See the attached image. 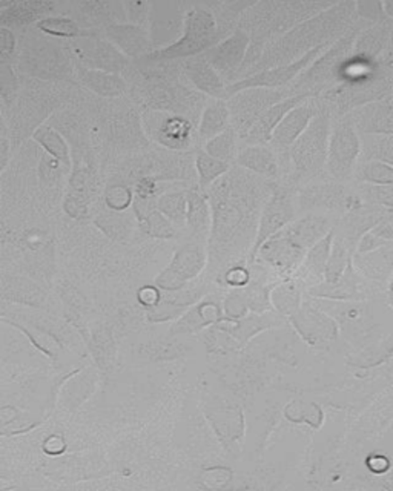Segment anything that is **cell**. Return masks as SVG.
<instances>
[{
  "instance_id": "obj_1",
  "label": "cell",
  "mask_w": 393,
  "mask_h": 491,
  "mask_svg": "<svg viewBox=\"0 0 393 491\" xmlns=\"http://www.w3.org/2000/svg\"><path fill=\"white\" fill-rule=\"evenodd\" d=\"M355 4L337 2L332 8L300 23L266 49L263 59L257 65L252 75L277 66L294 64L318 47L334 45L354 28L350 23L356 16Z\"/></svg>"
},
{
  "instance_id": "obj_2",
  "label": "cell",
  "mask_w": 393,
  "mask_h": 491,
  "mask_svg": "<svg viewBox=\"0 0 393 491\" xmlns=\"http://www.w3.org/2000/svg\"><path fill=\"white\" fill-rule=\"evenodd\" d=\"M337 2H255L244 14L238 28L246 31L251 42L266 49L303 22L332 8Z\"/></svg>"
},
{
  "instance_id": "obj_3",
  "label": "cell",
  "mask_w": 393,
  "mask_h": 491,
  "mask_svg": "<svg viewBox=\"0 0 393 491\" xmlns=\"http://www.w3.org/2000/svg\"><path fill=\"white\" fill-rule=\"evenodd\" d=\"M360 31L352 28L343 38L329 47L294 83V94H311L317 96L321 91L332 90L343 82L347 65L352 59L354 47Z\"/></svg>"
},
{
  "instance_id": "obj_4",
  "label": "cell",
  "mask_w": 393,
  "mask_h": 491,
  "mask_svg": "<svg viewBox=\"0 0 393 491\" xmlns=\"http://www.w3.org/2000/svg\"><path fill=\"white\" fill-rule=\"evenodd\" d=\"M220 28L217 23L214 13L208 5H195L189 10L184 23V38L177 43L165 49H157L154 53L143 57V60H177L191 59L200 54H205L208 49L214 48L221 42Z\"/></svg>"
},
{
  "instance_id": "obj_5",
  "label": "cell",
  "mask_w": 393,
  "mask_h": 491,
  "mask_svg": "<svg viewBox=\"0 0 393 491\" xmlns=\"http://www.w3.org/2000/svg\"><path fill=\"white\" fill-rule=\"evenodd\" d=\"M246 197V193L242 187L231 185V180H226L220 186L216 187L212 195V209H214V229H212V241L216 243L214 247H220L221 241L229 243L232 237L246 230L253 221L249 220L255 217L253 209L255 204L251 203V197ZM231 245V243H229Z\"/></svg>"
},
{
  "instance_id": "obj_6",
  "label": "cell",
  "mask_w": 393,
  "mask_h": 491,
  "mask_svg": "<svg viewBox=\"0 0 393 491\" xmlns=\"http://www.w3.org/2000/svg\"><path fill=\"white\" fill-rule=\"evenodd\" d=\"M330 118L329 114L320 111L302 137L291 148V157L296 178H312L324 168H328L329 140H330Z\"/></svg>"
},
{
  "instance_id": "obj_7",
  "label": "cell",
  "mask_w": 393,
  "mask_h": 491,
  "mask_svg": "<svg viewBox=\"0 0 393 491\" xmlns=\"http://www.w3.org/2000/svg\"><path fill=\"white\" fill-rule=\"evenodd\" d=\"M295 96L292 90H266V88H252L244 90L229 97L227 107L231 111V122L234 131L240 139L244 140L269 108L283 102L289 97Z\"/></svg>"
},
{
  "instance_id": "obj_8",
  "label": "cell",
  "mask_w": 393,
  "mask_h": 491,
  "mask_svg": "<svg viewBox=\"0 0 393 491\" xmlns=\"http://www.w3.org/2000/svg\"><path fill=\"white\" fill-rule=\"evenodd\" d=\"M363 154V140L350 116L335 123L329 140L328 171L337 180H346L355 169Z\"/></svg>"
},
{
  "instance_id": "obj_9",
  "label": "cell",
  "mask_w": 393,
  "mask_h": 491,
  "mask_svg": "<svg viewBox=\"0 0 393 491\" xmlns=\"http://www.w3.org/2000/svg\"><path fill=\"white\" fill-rule=\"evenodd\" d=\"M332 45H323L318 48L312 49L311 53L306 54L304 57L296 60L294 64L285 65V66H277L270 70H264L257 74L251 75L244 81L235 82L227 86V97L234 96L237 92L244 90H252V88H266V90H281L283 86L291 85L294 82L304 73V71L321 56V54Z\"/></svg>"
},
{
  "instance_id": "obj_10",
  "label": "cell",
  "mask_w": 393,
  "mask_h": 491,
  "mask_svg": "<svg viewBox=\"0 0 393 491\" xmlns=\"http://www.w3.org/2000/svg\"><path fill=\"white\" fill-rule=\"evenodd\" d=\"M191 8L180 2H160L152 4L150 19V36L154 51L165 49L184 38V23Z\"/></svg>"
},
{
  "instance_id": "obj_11",
  "label": "cell",
  "mask_w": 393,
  "mask_h": 491,
  "mask_svg": "<svg viewBox=\"0 0 393 491\" xmlns=\"http://www.w3.org/2000/svg\"><path fill=\"white\" fill-rule=\"evenodd\" d=\"M251 47V38L242 28H237L234 34L229 38L221 40L214 48L208 49L205 57L208 59L214 70L220 74L225 83L234 81V77H238L242 70L246 54ZM227 85V86H229Z\"/></svg>"
},
{
  "instance_id": "obj_12",
  "label": "cell",
  "mask_w": 393,
  "mask_h": 491,
  "mask_svg": "<svg viewBox=\"0 0 393 491\" xmlns=\"http://www.w3.org/2000/svg\"><path fill=\"white\" fill-rule=\"evenodd\" d=\"M294 215L295 211H294L291 194L286 189H277L268 204L264 206L263 214L260 217L257 236L251 251V262L257 258L260 249L263 247L266 241L277 236L280 230L285 229L286 226L291 225Z\"/></svg>"
},
{
  "instance_id": "obj_13",
  "label": "cell",
  "mask_w": 393,
  "mask_h": 491,
  "mask_svg": "<svg viewBox=\"0 0 393 491\" xmlns=\"http://www.w3.org/2000/svg\"><path fill=\"white\" fill-rule=\"evenodd\" d=\"M205 264V252L201 247L197 245L184 246L175 254L169 267L157 277L156 284L165 290H178L189 280L197 277Z\"/></svg>"
},
{
  "instance_id": "obj_14",
  "label": "cell",
  "mask_w": 393,
  "mask_h": 491,
  "mask_svg": "<svg viewBox=\"0 0 393 491\" xmlns=\"http://www.w3.org/2000/svg\"><path fill=\"white\" fill-rule=\"evenodd\" d=\"M146 131L156 139L158 143L180 150L186 148L191 140L189 123L177 114H169L167 111H151L145 114Z\"/></svg>"
},
{
  "instance_id": "obj_15",
  "label": "cell",
  "mask_w": 393,
  "mask_h": 491,
  "mask_svg": "<svg viewBox=\"0 0 393 491\" xmlns=\"http://www.w3.org/2000/svg\"><path fill=\"white\" fill-rule=\"evenodd\" d=\"M74 51L81 64L87 65L91 70L117 74L128 65L126 56L120 53L113 43L102 39H81L74 43Z\"/></svg>"
},
{
  "instance_id": "obj_16",
  "label": "cell",
  "mask_w": 393,
  "mask_h": 491,
  "mask_svg": "<svg viewBox=\"0 0 393 491\" xmlns=\"http://www.w3.org/2000/svg\"><path fill=\"white\" fill-rule=\"evenodd\" d=\"M318 113L320 111L312 100H307L295 109H292L272 134L270 146L280 155L289 154L294 143L302 137V134L306 131L313 118L317 117Z\"/></svg>"
},
{
  "instance_id": "obj_17",
  "label": "cell",
  "mask_w": 393,
  "mask_h": 491,
  "mask_svg": "<svg viewBox=\"0 0 393 491\" xmlns=\"http://www.w3.org/2000/svg\"><path fill=\"white\" fill-rule=\"evenodd\" d=\"M107 39L126 57H146L154 53L151 36L146 28L132 23L111 25L105 30Z\"/></svg>"
},
{
  "instance_id": "obj_18",
  "label": "cell",
  "mask_w": 393,
  "mask_h": 491,
  "mask_svg": "<svg viewBox=\"0 0 393 491\" xmlns=\"http://www.w3.org/2000/svg\"><path fill=\"white\" fill-rule=\"evenodd\" d=\"M358 133L363 135H393V102L381 100L352 111Z\"/></svg>"
},
{
  "instance_id": "obj_19",
  "label": "cell",
  "mask_w": 393,
  "mask_h": 491,
  "mask_svg": "<svg viewBox=\"0 0 393 491\" xmlns=\"http://www.w3.org/2000/svg\"><path fill=\"white\" fill-rule=\"evenodd\" d=\"M184 70L186 77L200 91L214 97L216 100L227 99L226 83L214 70V66L208 62L205 54H200V56L184 60Z\"/></svg>"
},
{
  "instance_id": "obj_20",
  "label": "cell",
  "mask_w": 393,
  "mask_h": 491,
  "mask_svg": "<svg viewBox=\"0 0 393 491\" xmlns=\"http://www.w3.org/2000/svg\"><path fill=\"white\" fill-rule=\"evenodd\" d=\"M311 94H296V96L289 97L283 102L277 103L274 107L269 108L266 113L259 118V122L253 125L248 137L244 142L248 143L263 144L266 142H270L272 134H274L277 126L280 125L281 120L291 113L292 109L300 107L303 103L307 102L311 99Z\"/></svg>"
},
{
  "instance_id": "obj_21",
  "label": "cell",
  "mask_w": 393,
  "mask_h": 491,
  "mask_svg": "<svg viewBox=\"0 0 393 491\" xmlns=\"http://www.w3.org/2000/svg\"><path fill=\"white\" fill-rule=\"evenodd\" d=\"M79 8V25L81 27H100L102 23L107 28L111 25L124 23L126 17L124 2H81L77 4Z\"/></svg>"
},
{
  "instance_id": "obj_22",
  "label": "cell",
  "mask_w": 393,
  "mask_h": 491,
  "mask_svg": "<svg viewBox=\"0 0 393 491\" xmlns=\"http://www.w3.org/2000/svg\"><path fill=\"white\" fill-rule=\"evenodd\" d=\"M292 321L303 337L312 344H315L318 340L320 341L334 340L337 335V326H335L334 321L312 307L300 310L296 316H292Z\"/></svg>"
},
{
  "instance_id": "obj_23",
  "label": "cell",
  "mask_w": 393,
  "mask_h": 491,
  "mask_svg": "<svg viewBox=\"0 0 393 491\" xmlns=\"http://www.w3.org/2000/svg\"><path fill=\"white\" fill-rule=\"evenodd\" d=\"M4 11H2V25L4 28L10 25L22 27L33 22H40V17L48 14L49 11L55 10V2H8L2 4Z\"/></svg>"
},
{
  "instance_id": "obj_24",
  "label": "cell",
  "mask_w": 393,
  "mask_h": 491,
  "mask_svg": "<svg viewBox=\"0 0 393 491\" xmlns=\"http://www.w3.org/2000/svg\"><path fill=\"white\" fill-rule=\"evenodd\" d=\"M237 163L257 176L268 178L278 177V159L274 150H269L263 144H252L242 150L237 155Z\"/></svg>"
},
{
  "instance_id": "obj_25",
  "label": "cell",
  "mask_w": 393,
  "mask_h": 491,
  "mask_svg": "<svg viewBox=\"0 0 393 491\" xmlns=\"http://www.w3.org/2000/svg\"><path fill=\"white\" fill-rule=\"evenodd\" d=\"M231 122V111L225 100H214L210 102L203 111L201 120H200L199 137L203 142H209L221 133L229 129Z\"/></svg>"
},
{
  "instance_id": "obj_26",
  "label": "cell",
  "mask_w": 393,
  "mask_h": 491,
  "mask_svg": "<svg viewBox=\"0 0 393 491\" xmlns=\"http://www.w3.org/2000/svg\"><path fill=\"white\" fill-rule=\"evenodd\" d=\"M81 79L85 85L102 97L124 96L126 91V82L119 74L107 71L83 70Z\"/></svg>"
},
{
  "instance_id": "obj_27",
  "label": "cell",
  "mask_w": 393,
  "mask_h": 491,
  "mask_svg": "<svg viewBox=\"0 0 393 491\" xmlns=\"http://www.w3.org/2000/svg\"><path fill=\"white\" fill-rule=\"evenodd\" d=\"M334 240V230H330L323 240L318 241L317 245L309 249L306 258H304V272H306L307 277L317 278L318 280V278H323L326 275Z\"/></svg>"
},
{
  "instance_id": "obj_28",
  "label": "cell",
  "mask_w": 393,
  "mask_h": 491,
  "mask_svg": "<svg viewBox=\"0 0 393 491\" xmlns=\"http://www.w3.org/2000/svg\"><path fill=\"white\" fill-rule=\"evenodd\" d=\"M34 140L44 148L49 155H53L60 165L71 168L70 148L59 133L49 126H40L34 131Z\"/></svg>"
},
{
  "instance_id": "obj_29",
  "label": "cell",
  "mask_w": 393,
  "mask_h": 491,
  "mask_svg": "<svg viewBox=\"0 0 393 491\" xmlns=\"http://www.w3.org/2000/svg\"><path fill=\"white\" fill-rule=\"evenodd\" d=\"M363 155L366 161L393 166V135H363Z\"/></svg>"
},
{
  "instance_id": "obj_30",
  "label": "cell",
  "mask_w": 393,
  "mask_h": 491,
  "mask_svg": "<svg viewBox=\"0 0 393 491\" xmlns=\"http://www.w3.org/2000/svg\"><path fill=\"white\" fill-rule=\"evenodd\" d=\"M195 166H197L199 183L201 187L210 186L212 183L217 182L220 177L229 171V163L217 160L214 157H210L206 151H199L197 159H195Z\"/></svg>"
},
{
  "instance_id": "obj_31",
  "label": "cell",
  "mask_w": 393,
  "mask_h": 491,
  "mask_svg": "<svg viewBox=\"0 0 393 491\" xmlns=\"http://www.w3.org/2000/svg\"><path fill=\"white\" fill-rule=\"evenodd\" d=\"M220 309L216 305L206 303V305L199 306L197 309L191 310L188 315L184 316V320L175 326V331L182 332V333L199 331L201 327L210 324L212 321H217L216 318H220Z\"/></svg>"
},
{
  "instance_id": "obj_32",
  "label": "cell",
  "mask_w": 393,
  "mask_h": 491,
  "mask_svg": "<svg viewBox=\"0 0 393 491\" xmlns=\"http://www.w3.org/2000/svg\"><path fill=\"white\" fill-rule=\"evenodd\" d=\"M343 189L341 187L332 186V185H321V186H313L307 189L303 194V206H326V208H335L341 203L343 200Z\"/></svg>"
},
{
  "instance_id": "obj_33",
  "label": "cell",
  "mask_w": 393,
  "mask_h": 491,
  "mask_svg": "<svg viewBox=\"0 0 393 491\" xmlns=\"http://www.w3.org/2000/svg\"><path fill=\"white\" fill-rule=\"evenodd\" d=\"M235 135L237 133L234 131V128H229L221 133L220 135H217L214 139H210L209 142H206L205 151L210 157H214L217 160L229 161L235 159L237 155V142H235Z\"/></svg>"
},
{
  "instance_id": "obj_34",
  "label": "cell",
  "mask_w": 393,
  "mask_h": 491,
  "mask_svg": "<svg viewBox=\"0 0 393 491\" xmlns=\"http://www.w3.org/2000/svg\"><path fill=\"white\" fill-rule=\"evenodd\" d=\"M40 31L55 36V38H79L81 36V25L79 22L70 17H45L36 23Z\"/></svg>"
},
{
  "instance_id": "obj_35",
  "label": "cell",
  "mask_w": 393,
  "mask_h": 491,
  "mask_svg": "<svg viewBox=\"0 0 393 491\" xmlns=\"http://www.w3.org/2000/svg\"><path fill=\"white\" fill-rule=\"evenodd\" d=\"M188 225L194 232H205L209 229V206L205 197L191 193L188 197Z\"/></svg>"
},
{
  "instance_id": "obj_36",
  "label": "cell",
  "mask_w": 393,
  "mask_h": 491,
  "mask_svg": "<svg viewBox=\"0 0 393 491\" xmlns=\"http://www.w3.org/2000/svg\"><path fill=\"white\" fill-rule=\"evenodd\" d=\"M158 209L177 225H184L188 219V200L184 198V194L163 195L158 202Z\"/></svg>"
},
{
  "instance_id": "obj_37",
  "label": "cell",
  "mask_w": 393,
  "mask_h": 491,
  "mask_svg": "<svg viewBox=\"0 0 393 491\" xmlns=\"http://www.w3.org/2000/svg\"><path fill=\"white\" fill-rule=\"evenodd\" d=\"M346 267H347V251H346L343 241L338 238V240L334 241V246H332V254L329 258L328 269H326V275H324L326 281L324 283H338L339 280L345 275Z\"/></svg>"
},
{
  "instance_id": "obj_38",
  "label": "cell",
  "mask_w": 393,
  "mask_h": 491,
  "mask_svg": "<svg viewBox=\"0 0 393 491\" xmlns=\"http://www.w3.org/2000/svg\"><path fill=\"white\" fill-rule=\"evenodd\" d=\"M360 180L366 185L378 186L393 185V166L381 161H367L366 165L361 168Z\"/></svg>"
},
{
  "instance_id": "obj_39",
  "label": "cell",
  "mask_w": 393,
  "mask_h": 491,
  "mask_svg": "<svg viewBox=\"0 0 393 491\" xmlns=\"http://www.w3.org/2000/svg\"><path fill=\"white\" fill-rule=\"evenodd\" d=\"M272 303L275 307L283 312V314H295L300 307V298L298 292L292 286H280L272 294Z\"/></svg>"
},
{
  "instance_id": "obj_40",
  "label": "cell",
  "mask_w": 393,
  "mask_h": 491,
  "mask_svg": "<svg viewBox=\"0 0 393 491\" xmlns=\"http://www.w3.org/2000/svg\"><path fill=\"white\" fill-rule=\"evenodd\" d=\"M126 17L132 25L137 27H150V19H151L152 4L146 2H124Z\"/></svg>"
},
{
  "instance_id": "obj_41",
  "label": "cell",
  "mask_w": 393,
  "mask_h": 491,
  "mask_svg": "<svg viewBox=\"0 0 393 491\" xmlns=\"http://www.w3.org/2000/svg\"><path fill=\"white\" fill-rule=\"evenodd\" d=\"M355 8L356 16L364 21L375 22V23L388 21L384 2H356Z\"/></svg>"
},
{
  "instance_id": "obj_42",
  "label": "cell",
  "mask_w": 393,
  "mask_h": 491,
  "mask_svg": "<svg viewBox=\"0 0 393 491\" xmlns=\"http://www.w3.org/2000/svg\"><path fill=\"white\" fill-rule=\"evenodd\" d=\"M366 195L372 203L377 204L380 208L393 209V185H367Z\"/></svg>"
},
{
  "instance_id": "obj_43",
  "label": "cell",
  "mask_w": 393,
  "mask_h": 491,
  "mask_svg": "<svg viewBox=\"0 0 393 491\" xmlns=\"http://www.w3.org/2000/svg\"><path fill=\"white\" fill-rule=\"evenodd\" d=\"M372 232L380 237L382 240H393V209H381V214L378 219L377 225L372 228Z\"/></svg>"
},
{
  "instance_id": "obj_44",
  "label": "cell",
  "mask_w": 393,
  "mask_h": 491,
  "mask_svg": "<svg viewBox=\"0 0 393 491\" xmlns=\"http://www.w3.org/2000/svg\"><path fill=\"white\" fill-rule=\"evenodd\" d=\"M14 51V34L8 28L0 30V57L6 64Z\"/></svg>"
},
{
  "instance_id": "obj_45",
  "label": "cell",
  "mask_w": 393,
  "mask_h": 491,
  "mask_svg": "<svg viewBox=\"0 0 393 491\" xmlns=\"http://www.w3.org/2000/svg\"><path fill=\"white\" fill-rule=\"evenodd\" d=\"M248 281V273L244 272L243 269H232V272L227 273V283L229 284H242Z\"/></svg>"
},
{
  "instance_id": "obj_46",
  "label": "cell",
  "mask_w": 393,
  "mask_h": 491,
  "mask_svg": "<svg viewBox=\"0 0 393 491\" xmlns=\"http://www.w3.org/2000/svg\"><path fill=\"white\" fill-rule=\"evenodd\" d=\"M8 152H10V144L6 139L5 126L2 128V169H5L6 161H8Z\"/></svg>"
},
{
  "instance_id": "obj_47",
  "label": "cell",
  "mask_w": 393,
  "mask_h": 491,
  "mask_svg": "<svg viewBox=\"0 0 393 491\" xmlns=\"http://www.w3.org/2000/svg\"><path fill=\"white\" fill-rule=\"evenodd\" d=\"M384 10H386V14H388V17L393 19V0L384 2Z\"/></svg>"
},
{
  "instance_id": "obj_48",
  "label": "cell",
  "mask_w": 393,
  "mask_h": 491,
  "mask_svg": "<svg viewBox=\"0 0 393 491\" xmlns=\"http://www.w3.org/2000/svg\"><path fill=\"white\" fill-rule=\"evenodd\" d=\"M390 299H392V303H393V283H392V286H390Z\"/></svg>"
},
{
  "instance_id": "obj_49",
  "label": "cell",
  "mask_w": 393,
  "mask_h": 491,
  "mask_svg": "<svg viewBox=\"0 0 393 491\" xmlns=\"http://www.w3.org/2000/svg\"><path fill=\"white\" fill-rule=\"evenodd\" d=\"M392 68H393V66H392Z\"/></svg>"
}]
</instances>
